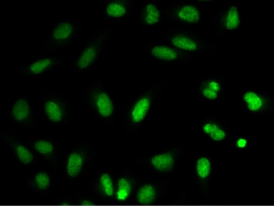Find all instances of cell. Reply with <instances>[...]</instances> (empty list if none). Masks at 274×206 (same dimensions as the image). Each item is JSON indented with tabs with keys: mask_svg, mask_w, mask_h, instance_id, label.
Segmentation results:
<instances>
[{
	"mask_svg": "<svg viewBox=\"0 0 274 206\" xmlns=\"http://www.w3.org/2000/svg\"><path fill=\"white\" fill-rule=\"evenodd\" d=\"M83 105L85 109L95 119L113 123L116 118V106L112 95L99 75L89 83L84 91Z\"/></svg>",
	"mask_w": 274,
	"mask_h": 206,
	"instance_id": "1",
	"label": "cell"
},
{
	"mask_svg": "<svg viewBox=\"0 0 274 206\" xmlns=\"http://www.w3.org/2000/svg\"><path fill=\"white\" fill-rule=\"evenodd\" d=\"M81 21L72 18L56 20L48 29L47 37L34 56L48 55L70 47L83 33Z\"/></svg>",
	"mask_w": 274,
	"mask_h": 206,
	"instance_id": "2",
	"label": "cell"
},
{
	"mask_svg": "<svg viewBox=\"0 0 274 206\" xmlns=\"http://www.w3.org/2000/svg\"><path fill=\"white\" fill-rule=\"evenodd\" d=\"M112 31L113 27L102 28L89 35L74 58L72 72L75 75L90 71L99 61Z\"/></svg>",
	"mask_w": 274,
	"mask_h": 206,
	"instance_id": "3",
	"label": "cell"
},
{
	"mask_svg": "<svg viewBox=\"0 0 274 206\" xmlns=\"http://www.w3.org/2000/svg\"><path fill=\"white\" fill-rule=\"evenodd\" d=\"M39 105L43 119L50 125H68L72 120V103L62 93L42 91Z\"/></svg>",
	"mask_w": 274,
	"mask_h": 206,
	"instance_id": "4",
	"label": "cell"
},
{
	"mask_svg": "<svg viewBox=\"0 0 274 206\" xmlns=\"http://www.w3.org/2000/svg\"><path fill=\"white\" fill-rule=\"evenodd\" d=\"M6 116L13 124L21 129L38 131L39 120L34 104L24 93L20 92L11 101Z\"/></svg>",
	"mask_w": 274,
	"mask_h": 206,
	"instance_id": "5",
	"label": "cell"
},
{
	"mask_svg": "<svg viewBox=\"0 0 274 206\" xmlns=\"http://www.w3.org/2000/svg\"><path fill=\"white\" fill-rule=\"evenodd\" d=\"M67 57L60 54L33 56L18 69V74L23 78H39L46 75L65 64Z\"/></svg>",
	"mask_w": 274,
	"mask_h": 206,
	"instance_id": "6",
	"label": "cell"
},
{
	"mask_svg": "<svg viewBox=\"0 0 274 206\" xmlns=\"http://www.w3.org/2000/svg\"><path fill=\"white\" fill-rule=\"evenodd\" d=\"M152 96L150 93L143 94L131 104L126 117V120H128L130 124L138 126L145 121L152 107Z\"/></svg>",
	"mask_w": 274,
	"mask_h": 206,
	"instance_id": "7",
	"label": "cell"
},
{
	"mask_svg": "<svg viewBox=\"0 0 274 206\" xmlns=\"http://www.w3.org/2000/svg\"><path fill=\"white\" fill-rule=\"evenodd\" d=\"M130 3L122 0H104L102 4L101 17L107 21H117L129 14Z\"/></svg>",
	"mask_w": 274,
	"mask_h": 206,
	"instance_id": "8",
	"label": "cell"
},
{
	"mask_svg": "<svg viewBox=\"0 0 274 206\" xmlns=\"http://www.w3.org/2000/svg\"><path fill=\"white\" fill-rule=\"evenodd\" d=\"M5 136L11 146H13L17 157L20 162L24 164H29L33 162L34 160V155L27 146L17 141V139L13 136L11 132H6Z\"/></svg>",
	"mask_w": 274,
	"mask_h": 206,
	"instance_id": "9",
	"label": "cell"
},
{
	"mask_svg": "<svg viewBox=\"0 0 274 206\" xmlns=\"http://www.w3.org/2000/svg\"><path fill=\"white\" fill-rule=\"evenodd\" d=\"M83 150L77 149L71 152L67 159V173L70 177H77L81 172L84 164V155Z\"/></svg>",
	"mask_w": 274,
	"mask_h": 206,
	"instance_id": "10",
	"label": "cell"
},
{
	"mask_svg": "<svg viewBox=\"0 0 274 206\" xmlns=\"http://www.w3.org/2000/svg\"><path fill=\"white\" fill-rule=\"evenodd\" d=\"M142 22L147 27H154L159 23L161 13L156 4L148 3L144 6L141 13Z\"/></svg>",
	"mask_w": 274,
	"mask_h": 206,
	"instance_id": "11",
	"label": "cell"
},
{
	"mask_svg": "<svg viewBox=\"0 0 274 206\" xmlns=\"http://www.w3.org/2000/svg\"><path fill=\"white\" fill-rule=\"evenodd\" d=\"M152 166L160 172L171 171L174 166L175 159L170 153L158 154L154 155L151 160Z\"/></svg>",
	"mask_w": 274,
	"mask_h": 206,
	"instance_id": "12",
	"label": "cell"
},
{
	"mask_svg": "<svg viewBox=\"0 0 274 206\" xmlns=\"http://www.w3.org/2000/svg\"><path fill=\"white\" fill-rule=\"evenodd\" d=\"M149 53L158 60L171 61L178 58V54L174 50L165 46H153Z\"/></svg>",
	"mask_w": 274,
	"mask_h": 206,
	"instance_id": "13",
	"label": "cell"
},
{
	"mask_svg": "<svg viewBox=\"0 0 274 206\" xmlns=\"http://www.w3.org/2000/svg\"><path fill=\"white\" fill-rule=\"evenodd\" d=\"M178 16L182 21L196 24L200 20V13L198 9L191 5L184 6L179 10Z\"/></svg>",
	"mask_w": 274,
	"mask_h": 206,
	"instance_id": "14",
	"label": "cell"
},
{
	"mask_svg": "<svg viewBox=\"0 0 274 206\" xmlns=\"http://www.w3.org/2000/svg\"><path fill=\"white\" fill-rule=\"evenodd\" d=\"M32 146L37 153L44 156H50L55 152V145L49 139L40 138L33 141Z\"/></svg>",
	"mask_w": 274,
	"mask_h": 206,
	"instance_id": "15",
	"label": "cell"
},
{
	"mask_svg": "<svg viewBox=\"0 0 274 206\" xmlns=\"http://www.w3.org/2000/svg\"><path fill=\"white\" fill-rule=\"evenodd\" d=\"M156 192L152 184H145L137 193L138 201L142 205H149L154 201Z\"/></svg>",
	"mask_w": 274,
	"mask_h": 206,
	"instance_id": "16",
	"label": "cell"
},
{
	"mask_svg": "<svg viewBox=\"0 0 274 206\" xmlns=\"http://www.w3.org/2000/svg\"><path fill=\"white\" fill-rule=\"evenodd\" d=\"M175 47L187 51H195L197 49V45L192 39L185 35H176L171 40Z\"/></svg>",
	"mask_w": 274,
	"mask_h": 206,
	"instance_id": "17",
	"label": "cell"
},
{
	"mask_svg": "<svg viewBox=\"0 0 274 206\" xmlns=\"http://www.w3.org/2000/svg\"><path fill=\"white\" fill-rule=\"evenodd\" d=\"M243 100L247 104V108L251 111H258L262 108L264 101L256 93L249 91L245 92L243 96Z\"/></svg>",
	"mask_w": 274,
	"mask_h": 206,
	"instance_id": "18",
	"label": "cell"
},
{
	"mask_svg": "<svg viewBox=\"0 0 274 206\" xmlns=\"http://www.w3.org/2000/svg\"><path fill=\"white\" fill-rule=\"evenodd\" d=\"M203 131L206 134L210 135L212 140L216 142L223 140L226 137V133L217 124L210 123V122L205 124L203 126Z\"/></svg>",
	"mask_w": 274,
	"mask_h": 206,
	"instance_id": "19",
	"label": "cell"
},
{
	"mask_svg": "<svg viewBox=\"0 0 274 206\" xmlns=\"http://www.w3.org/2000/svg\"><path fill=\"white\" fill-rule=\"evenodd\" d=\"M240 20L238 9L233 6L227 11L225 18V27L228 31H234L239 27Z\"/></svg>",
	"mask_w": 274,
	"mask_h": 206,
	"instance_id": "20",
	"label": "cell"
},
{
	"mask_svg": "<svg viewBox=\"0 0 274 206\" xmlns=\"http://www.w3.org/2000/svg\"><path fill=\"white\" fill-rule=\"evenodd\" d=\"M117 185H118V188L115 193L116 199L120 201H125L131 192V185L126 178L122 177L117 181Z\"/></svg>",
	"mask_w": 274,
	"mask_h": 206,
	"instance_id": "21",
	"label": "cell"
},
{
	"mask_svg": "<svg viewBox=\"0 0 274 206\" xmlns=\"http://www.w3.org/2000/svg\"><path fill=\"white\" fill-rule=\"evenodd\" d=\"M196 168L199 177L201 179H206L210 175L211 164L207 157H201L197 161Z\"/></svg>",
	"mask_w": 274,
	"mask_h": 206,
	"instance_id": "22",
	"label": "cell"
},
{
	"mask_svg": "<svg viewBox=\"0 0 274 206\" xmlns=\"http://www.w3.org/2000/svg\"><path fill=\"white\" fill-rule=\"evenodd\" d=\"M100 182L102 188H103L104 194L108 196H111L114 194V189L112 179L111 176L107 173H103L100 176Z\"/></svg>",
	"mask_w": 274,
	"mask_h": 206,
	"instance_id": "23",
	"label": "cell"
},
{
	"mask_svg": "<svg viewBox=\"0 0 274 206\" xmlns=\"http://www.w3.org/2000/svg\"><path fill=\"white\" fill-rule=\"evenodd\" d=\"M35 183L37 188L40 190H46L50 185V176L45 172H39L35 176Z\"/></svg>",
	"mask_w": 274,
	"mask_h": 206,
	"instance_id": "24",
	"label": "cell"
},
{
	"mask_svg": "<svg viewBox=\"0 0 274 206\" xmlns=\"http://www.w3.org/2000/svg\"><path fill=\"white\" fill-rule=\"evenodd\" d=\"M202 95L204 96L205 98H208L209 100H211V101L217 99L218 98V93L214 92V91L210 90V89L208 88L203 90Z\"/></svg>",
	"mask_w": 274,
	"mask_h": 206,
	"instance_id": "25",
	"label": "cell"
},
{
	"mask_svg": "<svg viewBox=\"0 0 274 206\" xmlns=\"http://www.w3.org/2000/svg\"><path fill=\"white\" fill-rule=\"evenodd\" d=\"M208 88L214 91V92L218 93L219 92L220 90H221V85H220L219 83L217 82V81H211L208 83Z\"/></svg>",
	"mask_w": 274,
	"mask_h": 206,
	"instance_id": "26",
	"label": "cell"
},
{
	"mask_svg": "<svg viewBox=\"0 0 274 206\" xmlns=\"http://www.w3.org/2000/svg\"><path fill=\"white\" fill-rule=\"evenodd\" d=\"M247 142L245 139L240 138L237 141V142H236L238 147L240 148H245V146H247Z\"/></svg>",
	"mask_w": 274,
	"mask_h": 206,
	"instance_id": "27",
	"label": "cell"
},
{
	"mask_svg": "<svg viewBox=\"0 0 274 206\" xmlns=\"http://www.w3.org/2000/svg\"><path fill=\"white\" fill-rule=\"evenodd\" d=\"M81 205L83 206H91L94 205V203L89 201V200H85V201L82 202Z\"/></svg>",
	"mask_w": 274,
	"mask_h": 206,
	"instance_id": "28",
	"label": "cell"
}]
</instances>
